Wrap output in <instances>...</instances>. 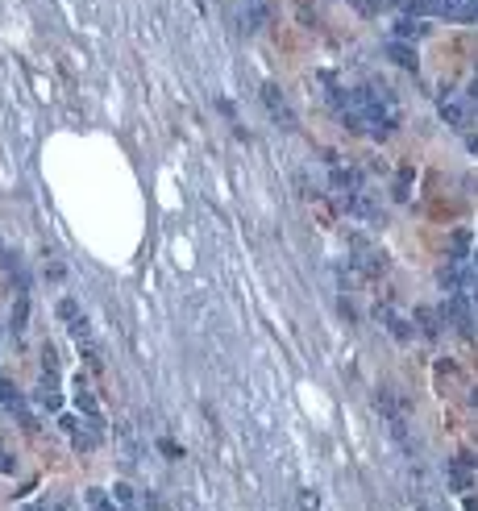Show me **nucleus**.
<instances>
[{
  "mask_svg": "<svg viewBox=\"0 0 478 511\" xmlns=\"http://www.w3.org/2000/svg\"><path fill=\"white\" fill-rule=\"evenodd\" d=\"M407 13H437V17H445V21L470 25L474 21V0H412Z\"/></svg>",
  "mask_w": 478,
  "mask_h": 511,
  "instance_id": "obj_1",
  "label": "nucleus"
},
{
  "mask_svg": "<svg viewBox=\"0 0 478 511\" xmlns=\"http://www.w3.org/2000/svg\"><path fill=\"white\" fill-rule=\"evenodd\" d=\"M54 424H59V433L71 440L79 453H92L96 445H100V433H96L92 424H83V415H75V412H59V420H54Z\"/></svg>",
  "mask_w": 478,
  "mask_h": 511,
  "instance_id": "obj_2",
  "label": "nucleus"
},
{
  "mask_svg": "<svg viewBox=\"0 0 478 511\" xmlns=\"http://www.w3.org/2000/svg\"><path fill=\"white\" fill-rule=\"evenodd\" d=\"M437 279H441V287L449 295H474V267H470V258H449L445 267L437 270Z\"/></svg>",
  "mask_w": 478,
  "mask_h": 511,
  "instance_id": "obj_3",
  "label": "nucleus"
},
{
  "mask_svg": "<svg viewBox=\"0 0 478 511\" xmlns=\"http://www.w3.org/2000/svg\"><path fill=\"white\" fill-rule=\"evenodd\" d=\"M437 312H441V320H445V324H454L462 337H474V312H470V295H449V299H445Z\"/></svg>",
  "mask_w": 478,
  "mask_h": 511,
  "instance_id": "obj_4",
  "label": "nucleus"
},
{
  "mask_svg": "<svg viewBox=\"0 0 478 511\" xmlns=\"http://www.w3.org/2000/svg\"><path fill=\"white\" fill-rule=\"evenodd\" d=\"M263 104H266V113L279 121V129H295V113H291V104L283 100L279 83H263Z\"/></svg>",
  "mask_w": 478,
  "mask_h": 511,
  "instance_id": "obj_5",
  "label": "nucleus"
},
{
  "mask_svg": "<svg viewBox=\"0 0 478 511\" xmlns=\"http://www.w3.org/2000/svg\"><path fill=\"white\" fill-rule=\"evenodd\" d=\"M437 113L449 129H470V100L466 96H445L437 104Z\"/></svg>",
  "mask_w": 478,
  "mask_h": 511,
  "instance_id": "obj_6",
  "label": "nucleus"
},
{
  "mask_svg": "<svg viewBox=\"0 0 478 511\" xmlns=\"http://www.w3.org/2000/svg\"><path fill=\"white\" fill-rule=\"evenodd\" d=\"M449 487H454V495H470L474 490V458L470 453H462L457 462H449Z\"/></svg>",
  "mask_w": 478,
  "mask_h": 511,
  "instance_id": "obj_7",
  "label": "nucleus"
},
{
  "mask_svg": "<svg viewBox=\"0 0 478 511\" xmlns=\"http://www.w3.org/2000/svg\"><path fill=\"white\" fill-rule=\"evenodd\" d=\"M75 415H88V424H92L96 433L104 437V412H100V403H96V395L83 383H79V391H75Z\"/></svg>",
  "mask_w": 478,
  "mask_h": 511,
  "instance_id": "obj_8",
  "label": "nucleus"
},
{
  "mask_svg": "<svg viewBox=\"0 0 478 511\" xmlns=\"http://www.w3.org/2000/svg\"><path fill=\"white\" fill-rule=\"evenodd\" d=\"M379 320H382V324H387V333H391V337H395V341H412V337H416V329H412V320H407V316H400L395 308H379Z\"/></svg>",
  "mask_w": 478,
  "mask_h": 511,
  "instance_id": "obj_9",
  "label": "nucleus"
},
{
  "mask_svg": "<svg viewBox=\"0 0 478 511\" xmlns=\"http://www.w3.org/2000/svg\"><path fill=\"white\" fill-rule=\"evenodd\" d=\"M387 58H391L395 67H404V71H416V46H407V42H400V38L387 42Z\"/></svg>",
  "mask_w": 478,
  "mask_h": 511,
  "instance_id": "obj_10",
  "label": "nucleus"
},
{
  "mask_svg": "<svg viewBox=\"0 0 478 511\" xmlns=\"http://www.w3.org/2000/svg\"><path fill=\"white\" fill-rule=\"evenodd\" d=\"M329 183H333L341 195H354L362 192V175L358 170H345V167H333V175H329Z\"/></svg>",
  "mask_w": 478,
  "mask_h": 511,
  "instance_id": "obj_11",
  "label": "nucleus"
},
{
  "mask_svg": "<svg viewBox=\"0 0 478 511\" xmlns=\"http://www.w3.org/2000/svg\"><path fill=\"white\" fill-rule=\"evenodd\" d=\"M412 324H420V333H424V337H441V324H445V320H441V312H432V308H416V320H412Z\"/></svg>",
  "mask_w": 478,
  "mask_h": 511,
  "instance_id": "obj_12",
  "label": "nucleus"
},
{
  "mask_svg": "<svg viewBox=\"0 0 478 511\" xmlns=\"http://www.w3.org/2000/svg\"><path fill=\"white\" fill-rule=\"evenodd\" d=\"M424 33H429V25L416 21V17H400V21H395V38H400V42H407V38H424Z\"/></svg>",
  "mask_w": 478,
  "mask_h": 511,
  "instance_id": "obj_13",
  "label": "nucleus"
},
{
  "mask_svg": "<svg viewBox=\"0 0 478 511\" xmlns=\"http://www.w3.org/2000/svg\"><path fill=\"white\" fill-rule=\"evenodd\" d=\"M108 499L117 503V511H133V487H129V482H117Z\"/></svg>",
  "mask_w": 478,
  "mask_h": 511,
  "instance_id": "obj_14",
  "label": "nucleus"
},
{
  "mask_svg": "<svg viewBox=\"0 0 478 511\" xmlns=\"http://www.w3.org/2000/svg\"><path fill=\"white\" fill-rule=\"evenodd\" d=\"M295 507L300 511H320V495H316L312 487H300L295 490Z\"/></svg>",
  "mask_w": 478,
  "mask_h": 511,
  "instance_id": "obj_15",
  "label": "nucleus"
},
{
  "mask_svg": "<svg viewBox=\"0 0 478 511\" xmlns=\"http://www.w3.org/2000/svg\"><path fill=\"white\" fill-rule=\"evenodd\" d=\"M75 316H83V312H79V304H75V299H59V320H63V324H71Z\"/></svg>",
  "mask_w": 478,
  "mask_h": 511,
  "instance_id": "obj_16",
  "label": "nucleus"
},
{
  "mask_svg": "<svg viewBox=\"0 0 478 511\" xmlns=\"http://www.w3.org/2000/svg\"><path fill=\"white\" fill-rule=\"evenodd\" d=\"M25 320H29V299L21 295V299H17V308H13V329H17V333L25 329Z\"/></svg>",
  "mask_w": 478,
  "mask_h": 511,
  "instance_id": "obj_17",
  "label": "nucleus"
},
{
  "mask_svg": "<svg viewBox=\"0 0 478 511\" xmlns=\"http://www.w3.org/2000/svg\"><path fill=\"white\" fill-rule=\"evenodd\" d=\"M104 499H108V490L104 487H88L83 490V507H96V503H104Z\"/></svg>",
  "mask_w": 478,
  "mask_h": 511,
  "instance_id": "obj_18",
  "label": "nucleus"
},
{
  "mask_svg": "<svg viewBox=\"0 0 478 511\" xmlns=\"http://www.w3.org/2000/svg\"><path fill=\"white\" fill-rule=\"evenodd\" d=\"M407 183H412V170H404V175H400V183H395V200H407Z\"/></svg>",
  "mask_w": 478,
  "mask_h": 511,
  "instance_id": "obj_19",
  "label": "nucleus"
},
{
  "mask_svg": "<svg viewBox=\"0 0 478 511\" xmlns=\"http://www.w3.org/2000/svg\"><path fill=\"white\" fill-rule=\"evenodd\" d=\"M375 4V13H382V9H395V4H404V0H370Z\"/></svg>",
  "mask_w": 478,
  "mask_h": 511,
  "instance_id": "obj_20",
  "label": "nucleus"
},
{
  "mask_svg": "<svg viewBox=\"0 0 478 511\" xmlns=\"http://www.w3.org/2000/svg\"><path fill=\"white\" fill-rule=\"evenodd\" d=\"M25 511H50V507H46V503H29Z\"/></svg>",
  "mask_w": 478,
  "mask_h": 511,
  "instance_id": "obj_21",
  "label": "nucleus"
},
{
  "mask_svg": "<svg viewBox=\"0 0 478 511\" xmlns=\"http://www.w3.org/2000/svg\"><path fill=\"white\" fill-rule=\"evenodd\" d=\"M250 4H263V0H250Z\"/></svg>",
  "mask_w": 478,
  "mask_h": 511,
  "instance_id": "obj_22",
  "label": "nucleus"
}]
</instances>
